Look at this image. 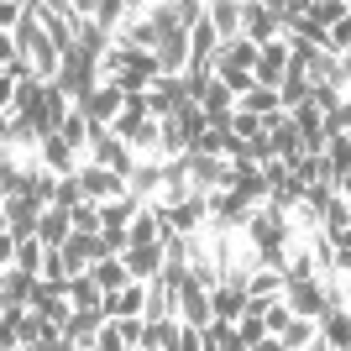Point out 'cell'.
I'll list each match as a JSON object with an SVG mask.
<instances>
[{
  "label": "cell",
  "mask_w": 351,
  "mask_h": 351,
  "mask_svg": "<svg viewBox=\"0 0 351 351\" xmlns=\"http://www.w3.org/2000/svg\"><path fill=\"white\" fill-rule=\"evenodd\" d=\"M241 37L252 47H267L283 37V5H241Z\"/></svg>",
  "instance_id": "cell-1"
},
{
  "label": "cell",
  "mask_w": 351,
  "mask_h": 351,
  "mask_svg": "<svg viewBox=\"0 0 351 351\" xmlns=\"http://www.w3.org/2000/svg\"><path fill=\"white\" fill-rule=\"evenodd\" d=\"M79 189H84V199L89 205H110V199H121L126 194V178L121 173H110V168H95V162H79Z\"/></svg>",
  "instance_id": "cell-2"
},
{
  "label": "cell",
  "mask_w": 351,
  "mask_h": 351,
  "mask_svg": "<svg viewBox=\"0 0 351 351\" xmlns=\"http://www.w3.org/2000/svg\"><path fill=\"white\" fill-rule=\"evenodd\" d=\"M283 304L293 309V320H315V325H320V315H325L320 278H315V283H283Z\"/></svg>",
  "instance_id": "cell-3"
},
{
  "label": "cell",
  "mask_w": 351,
  "mask_h": 351,
  "mask_svg": "<svg viewBox=\"0 0 351 351\" xmlns=\"http://www.w3.org/2000/svg\"><path fill=\"white\" fill-rule=\"evenodd\" d=\"M178 325H189V330H205V325H215V309H210V293L194 289V283H184L178 289Z\"/></svg>",
  "instance_id": "cell-4"
},
{
  "label": "cell",
  "mask_w": 351,
  "mask_h": 351,
  "mask_svg": "<svg viewBox=\"0 0 351 351\" xmlns=\"http://www.w3.org/2000/svg\"><path fill=\"white\" fill-rule=\"evenodd\" d=\"M252 79L263 89H283V79H289V43H267L263 47V58H257V69H252Z\"/></svg>",
  "instance_id": "cell-5"
},
{
  "label": "cell",
  "mask_w": 351,
  "mask_h": 351,
  "mask_svg": "<svg viewBox=\"0 0 351 351\" xmlns=\"http://www.w3.org/2000/svg\"><path fill=\"white\" fill-rule=\"evenodd\" d=\"M63 263H69V278H79V273H89V267H95V263H100V257H105V247H100V236H79V231H73L69 236V241H63Z\"/></svg>",
  "instance_id": "cell-6"
},
{
  "label": "cell",
  "mask_w": 351,
  "mask_h": 351,
  "mask_svg": "<svg viewBox=\"0 0 351 351\" xmlns=\"http://www.w3.org/2000/svg\"><path fill=\"white\" fill-rule=\"evenodd\" d=\"M210 309H215L220 325H236L247 315V283H220V289L210 293Z\"/></svg>",
  "instance_id": "cell-7"
},
{
  "label": "cell",
  "mask_w": 351,
  "mask_h": 351,
  "mask_svg": "<svg viewBox=\"0 0 351 351\" xmlns=\"http://www.w3.org/2000/svg\"><path fill=\"white\" fill-rule=\"evenodd\" d=\"M100 325H105L100 309H73V320H69V330H63V341H69L73 351H95V336H100Z\"/></svg>",
  "instance_id": "cell-8"
},
{
  "label": "cell",
  "mask_w": 351,
  "mask_h": 351,
  "mask_svg": "<svg viewBox=\"0 0 351 351\" xmlns=\"http://www.w3.org/2000/svg\"><path fill=\"white\" fill-rule=\"evenodd\" d=\"M257 58H263V47H252L247 37H236V43H220V53H215V63H210V73H220V69H241V73H252V69H257Z\"/></svg>",
  "instance_id": "cell-9"
},
{
  "label": "cell",
  "mask_w": 351,
  "mask_h": 351,
  "mask_svg": "<svg viewBox=\"0 0 351 351\" xmlns=\"http://www.w3.org/2000/svg\"><path fill=\"white\" fill-rule=\"evenodd\" d=\"M121 263H126V273H132L136 283H158V278H162V263H168V257H162V247H132L126 257H121Z\"/></svg>",
  "instance_id": "cell-10"
},
{
  "label": "cell",
  "mask_w": 351,
  "mask_h": 351,
  "mask_svg": "<svg viewBox=\"0 0 351 351\" xmlns=\"http://www.w3.org/2000/svg\"><path fill=\"white\" fill-rule=\"evenodd\" d=\"M73 236V220H69V210H43L37 215V241H43L47 252H58L63 241Z\"/></svg>",
  "instance_id": "cell-11"
},
{
  "label": "cell",
  "mask_w": 351,
  "mask_h": 351,
  "mask_svg": "<svg viewBox=\"0 0 351 351\" xmlns=\"http://www.w3.org/2000/svg\"><path fill=\"white\" fill-rule=\"evenodd\" d=\"M236 110H252V116L263 121H273V116H283V100H278V89H263V84H252L247 95H241V100H236Z\"/></svg>",
  "instance_id": "cell-12"
},
{
  "label": "cell",
  "mask_w": 351,
  "mask_h": 351,
  "mask_svg": "<svg viewBox=\"0 0 351 351\" xmlns=\"http://www.w3.org/2000/svg\"><path fill=\"white\" fill-rule=\"evenodd\" d=\"M89 278H95V289H100V293H121L126 283H136L132 273H126V263H121V257H100V263L89 267Z\"/></svg>",
  "instance_id": "cell-13"
},
{
  "label": "cell",
  "mask_w": 351,
  "mask_h": 351,
  "mask_svg": "<svg viewBox=\"0 0 351 351\" xmlns=\"http://www.w3.org/2000/svg\"><path fill=\"white\" fill-rule=\"evenodd\" d=\"M126 236H132V247H162V226H158V210L142 205L132 215V226H126Z\"/></svg>",
  "instance_id": "cell-14"
},
{
  "label": "cell",
  "mask_w": 351,
  "mask_h": 351,
  "mask_svg": "<svg viewBox=\"0 0 351 351\" xmlns=\"http://www.w3.org/2000/svg\"><path fill=\"white\" fill-rule=\"evenodd\" d=\"M210 27H215L220 43H236V37H241V5H236V0H220V5H210Z\"/></svg>",
  "instance_id": "cell-15"
},
{
  "label": "cell",
  "mask_w": 351,
  "mask_h": 351,
  "mask_svg": "<svg viewBox=\"0 0 351 351\" xmlns=\"http://www.w3.org/2000/svg\"><path fill=\"white\" fill-rule=\"evenodd\" d=\"M320 336L330 341L336 351H351V320H346V309H325V315H320Z\"/></svg>",
  "instance_id": "cell-16"
},
{
  "label": "cell",
  "mask_w": 351,
  "mask_h": 351,
  "mask_svg": "<svg viewBox=\"0 0 351 351\" xmlns=\"http://www.w3.org/2000/svg\"><path fill=\"white\" fill-rule=\"evenodd\" d=\"M346 231H351V205H346V199H341V194H336V199L325 205L320 236H330V247H336V241H341V236H346Z\"/></svg>",
  "instance_id": "cell-17"
},
{
  "label": "cell",
  "mask_w": 351,
  "mask_h": 351,
  "mask_svg": "<svg viewBox=\"0 0 351 351\" xmlns=\"http://www.w3.org/2000/svg\"><path fill=\"white\" fill-rule=\"evenodd\" d=\"M11 236H16V231H11ZM43 257H47V247L37 241V236H16V267H21V273H32V278H37V273H43Z\"/></svg>",
  "instance_id": "cell-18"
},
{
  "label": "cell",
  "mask_w": 351,
  "mask_h": 351,
  "mask_svg": "<svg viewBox=\"0 0 351 351\" xmlns=\"http://www.w3.org/2000/svg\"><path fill=\"white\" fill-rule=\"evenodd\" d=\"M58 136L73 147V152H79V158H89V116H84V110H73V116L63 121V132H58Z\"/></svg>",
  "instance_id": "cell-19"
},
{
  "label": "cell",
  "mask_w": 351,
  "mask_h": 351,
  "mask_svg": "<svg viewBox=\"0 0 351 351\" xmlns=\"http://www.w3.org/2000/svg\"><path fill=\"white\" fill-rule=\"evenodd\" d=\"M100 299H105V293L95 289V278H89V273L69 278V304H73V309H100Z\"/></svg>",
  "instance_id": "cell-20"
},
{
  "label": "cell",
  "mask_w": 351,
  "mask_h": 351,
  "mask_svg": "<svg viewBox=\"0 0 351 351\" xmlns=\"http://www.w3.org/2000/svg\"><path fill=\"white\" fill-rule=\"evenodd\" d=\"M79 205H84L79 178H58V184H53V199H47V210H79Z\"/></svg>",
  "instance_id": "cell-21"
},
{
  "label": "cell",
  "mask_w": 351,
  "mask_h": 351,
  "mask_svg": "<svg viewBox=\"0 0 351 351\" xmlns=\"http://www.w3.org/2000/svg\"><path fill=\"white\" fill-rule=\"evenodd\" d=\"M257 136H263V121L252 116V110H236V116H231V142L247 147V142H257Z\"/></svg>",
  "instance_id": "cell-22"
},
{
  "label": "cell",
  "mask_w": 351,
  "mask_h": 351,
  "mask_svg": "<svg viewBox=\"0 0 351 351\" xmlns=\"http://www.w3.org/2000/svg\"><path fill=\"white\" fill-rule=\"evenodd\" d=\"M315 330H320V325H315V320H293V325H289V330H283L278 341H283V351H304L309 341H315Z\"/></svg>",
  "instance_id": "cell-23"
},
{
  "label": "cell",
  "mask_w": 351,
  "mask_h": 351,
  "mask_svg": "<svg viewBox=\"0 0 351 351\" xmlns=\"http://www.w3.org/2000/svg\"><path fill=\"white\" fill-rule=\"evenodd\" d=\"M69 220H73V231L79 236H100V205H79V210H69Z\"/></svg>",
  "instance_id": "cell-24"
},
{
  "label": "cell",
  "mask_w": 351,
  "mask_h": 351,
  "mask_svg": "<svg viewBox=\"0 0 351 351\" xmlns=\"http://www.w3.org/2000/svg\"><path fill=\"white\" fill-rule=\"evenodd\" d=\"M95 351H132V341H126V330H121L116 320H105L100 336H95Z\"/></svg>",
  "instance_id": "cell-25"
},
{
  "label": "cell",
  "mask_w": 351,
  "mask_h": 351,
  "mask_svg": "<svg viewBox=\"0 0 351 351\" xmlns=\"http://www.w3.org/2000/svg\"><path fill=\"white\" fill-rule=\"evenodd\" d=\"M263 325H267V336H283V330L293 325V309L283 304V299H273V304H267V315H263Z\"/></svg>",
  "instance_id": "cell-26"
},
{
  "label": "cell",
  "mask_w": 351,
  "mask_h": 351,
  "mask_svg": "<svg viewBox=\"0 0 351 351\" xmlns=\"http://www.w3.org/2000/svg\"><path fill=\"white\" fill-rule=\"evenodd\" d=\"M21 16H27L21 0H0V32H16V27H21Z\"/></svg>",
  "instance_id": "cell-27"
},
{
  "label": "cell",
  "mask_w": 351,
  "mask_h": 351,
  "mask_svg": "<svg viewBox=\"0 0 351 351\" xmlns=\"http://www.w3.org/2000/svg\"><path fill=\"white\" fill-rule=\"evenodd\" d=\"M173 351H205V346H199V330L178 325V330H173Z\"/></svg>",
  "instance_id": "cell-28"
},
{
  "label": "cell",
  "mask_w": 351,
  "mask_h": 351,
  "mask_svg": "<svg viewBox=\"0 0 351 351\" xmlns=\"http://www.w3.org/2000/svg\"><path fill=\"white\" fill-rule=\"evenodd\" d=\"M16 58H21V53H16V37H11V32H0V73L11 69Z\"/></svg>",
  "instance_id": "cell-29"
},
{
  "label": "cell",
  "mask_w": 351,
  "mask_h": 351,
  "mask_svg": "<svg viewBox=\"0 0 351 351\" xmlns=\"http://www.w3.org/2000/svg\"><path fill=\"white\" fill-rule=\"evenodd\" d=\"M247 351H283V341H278V336H263L257 346H247Z\"/></svg>",
  "instance_id": "cell-30"
},
{
  "label": "cell",
  "mask_w": 351,
  "mask_h": 351,
  "mask_svg": "<svg viewBox=\"0 0 351 351\" xmlns=\"http://www.w3.org/2000/svg\"><path fill=\"white\" fill-rule=\"evenodd\" d=\"M304 351H336V346H330V341H325V336H320V330H315V341H309V346H304Z\"/></svg>",
  "instance_id": "cell-31"
},
{
  "label": "cell",
  "mask_w": 351,
  "mask_h": 351,
  "mask_svg": "<svg viewBox=\"0 0 351 351\" xmlns=\"http://www.w3.org/2000/svg\"><path fill=\"white\" fill-rule=\"evenodd\" d=\"M336 194H341V199H346V205H351V173H346V178H341V184H336Z\"/></svg>",
  "instance_id": "cell-32"
},
{
  "label": "cell",
  "mask_w": 351,
  "mask_h": 351,
  "mask_svg": "<svg viewBox=\"0 0 351 351\" xmlns=\"http://www.w3.org/2000/svg\"><path fill=\"white\" fill-rule=\"evenodd\" d=\"M346 16H351V5H346Z\"/></svg>",
  "instance_id": "cell-33"
}]
</instances>
